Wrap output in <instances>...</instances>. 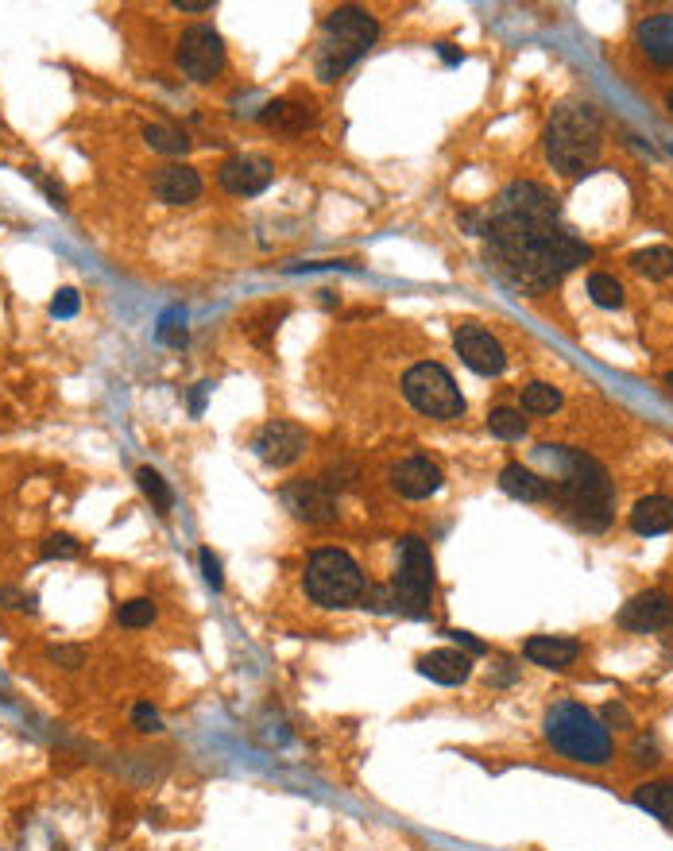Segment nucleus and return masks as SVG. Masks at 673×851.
<instances>
[{"label": "nucleus", "mask_w": 673, "mask_h": 851, "mask_svg": "<svg viewBox=\"0 0 673 851\" xmlns=\"http://www.w3.org/2000/svg\"><path fill=\"white\" fill-rule=\"evenodd\" d=\"M395 592V608L407 616L422 619L430 616V600H434V558L430 546L422 538H403L399 542V573L391 581Z\"/></svg>", "instance_id": "nucleus-7"}, {"label": "nucleus", "mask_w": 673, "mask_h": 851, "mask_svg": "<svg viewBox=\"0 0 673 851\" xmlns=\"http://www.w3.org/2000/svg\"><path fill=\"white\" fill-rule=\"evenodd\" d=\"M666 387H670V391H673V372H670V376H666Z\"/></svg>", "instance_id": "nucleus-46"}, {"label": "nucleus", "mask_w": 673, "mask_h": 851, "mask_svg": "<svg viewBox=\"0 0 673 851\" xmlns=\"http://www.w3.org/2000/svg\"><path fill=\"white\" fill-rule=\"evenodd\" d=\"M499 488L507 496L523 499V503H538V499H550V480H542L534 469L527 465H507L499 472Z\"/></svg>", "instance_id": "nucleus-23"}, {"label": "nucleus", "mask_w": 673, "mask_h": 851, "mask_svg": "<svg viewBox=\"0 0 673 851\" xmlns=\"http://www.w3.org/2000/svg\"><path fill=\"white\" fill-rule=\"evenodd\" d=\"M175 59L178 70L190 82H213L225 70V39L209 28V24H194V28L182 31Z\"/></svg>", "instance_id": "nucleus-9"}, {"label": "nucleus", "mask_w": 673, "mask_h": 851, "mask_svg": "<svg viewBox=\"0 0 673 851\" xmlns=\"http://www.w3.org/2000/svg\"><path fill=\"white\" fill-rule=\"evenodd\" d=\"M368 581L364 569L345 554V550H318L306 561V596L322 608H352L364 600Z\"/></svg>", "instance_id": "nucleus-6"}, {"label": "nucleus", "mask_w": 673, "mask_h": 851, "mask_svg": "<svg viewBox=\"0 0 673 851\" xmlns=\"http://www.w3.org/2000/svg\"><path fill=\"white\" fill-rule=\"evenodd\" d=\"M283 499L294 511V519H302V523H333L337 519L333 488H325L322 480H294L283 492Z\"/></svg>", "instance_id": "nucleus-14"}, {"label": "nucleus", "mask_w": 673, "mask_h": 851, "mask_svg": "<svg viewBox=\"0 0 673 851\" xmlns=\"http://www.w3.org/2000/svg\"><path fill=\"white\" fill-rule=\"evenodd\" d=\"M635 755H639V759H635L639 766H654V763H658V751H654L650 743H643V739L635 743Z\"/></svg>", "instance_id": "nucleus-40"}, {"label": "nucleus", "mask_w": 673, "mask_h": 851, "mask_svg": "<svg viewBox=\"0 0 673 851\" xmlns=\"http://www.w3.org/2000/svg\"><path fill=\"white\" fill-rule=\"evenodd\" d=\"M441 59L449 62V66H457V62H461V55H457V51H453L449 43H441Z\"/></svg>", "instance_id": "nucleus-44"}, {"label": "nucleus", "mask_w": 673, "mask_h": 851, "mask_svg": "<svg viewBox=\"0 0 673 851\" xmlns=\"http://www.w3.org/2000/svg\"><path fill=\"white\" fill-rule=\"evenodd\" d=\"M557 407H561V391L554 383L534 380L523 387V411L527 414H554Z\"/></svg>", "instance_id": "nucleus-28"}, {"label": "nucleus", "mask_w": 673, "mask_h": 851, "mask_svg": "<svg viewBox=\"0 0 673 851\" xmlns=\"http://www.w3.org/2000/svg\"><path fill=\"white\" fill-rule=\"evenodd\" d=\"M155 337H159L163 345H171V349H186V341H190V333H186V314H182V310L163 314V322H159V329H155Z\"/></svg>", "instance_id": "nucleus-31"}, {"label": "nucleus", "mask_w": 673, "mask_h": 851, "mask_svg": "<svg viewBox=\"0 0 673 851\" xmlns=\"http://www.w3.org/2000/svg\"><path fill=\"white\" fill-rule=\"evenodd\" d=\"M314 120H318L314 105L310 101H294V97L267 101L264 109H260V124L271 128V132H306Z\"/></svg>", "instance_id": "nucleus-21"}, {"label": "nucleus", "mask_w": 673, "mask_h": 851, "mask_svg": "<svg viewBox=\"0 0 673 851\" xmlns=\"http://www.w3.org/2000/svg\"><path fill=\"white\" fill-rule=\"evenodd\" d=\"M256 453L271 469H287L306 453V430L294 422H267L256 434Z\"/></svg>", "instance_id": "nucleus-11"}, {"label": "nucleus", "mask_w": 673, "mask_h": 851, "mask_svg": "<svg viewBox=\"0 0 673 851\" xmlns=\"http://www.w3.org/2000/svg\"><path fill=\"white\" fill-rule=\"evenodd\" d=\"M132 724H136L140 732H163V720H159V712H155L151 705L132 708Z\"/></svg>", "instance_id": "nucleus-36"}, {"label": "nucleus", "mask_w": 673, "mask_h": 851, "mask_svg": "<svg viewBox=\"0 0 673 851\" xmlns=\"http://www.w3.org/2000/svg\"><path fill=\"white\" fill-rule=\"evenodd\" d=\"M209 387H213V383H198V387H194V395H190V411L194 414L205 411V395H209Z\"/></svg>", "instance_id": "nucleus-42"}, {"label": "nucleus", "mask_w": 673, "mask_h": 851, "mask_svg": "<svg viewBox=\"0 0 673 851\" xmlns=\"http://www.w3.org/2000/svg\"><path fill=\"white\" fill-rule=\"evenodd\" d=\"M453 345H457L461 360L469 364L476 376H499V372L507 368V353H503V345H499L484 325H472V322L457 325Z\"/></svg>", "instance_id": "nucleus-10"}, {"label": "nucleus", "mask_w": 673, "mask_h": 851, "mask_svg": "<svg viewBox=\"0 0 673 851\" xmlns=\"http://www.w3.org/2000/svg\"><path fill=\"white\" fill-rule=\"evenodd\" d=\"M496 209L511 217H527V221H557V198L538 182H511L499 194Z\"/></svg>", "instance_id": "nucleus-13"}, {"label": "nucleus", "mask_w": 673, "mask_h": 851, "mask_svg": "<svg viewBox=\"0 0 673 851\" xmlns=\"http://www.w3.org/2000/svg\"><path fill=\"white\" fill-rule=\"evenodd\" d=\"M604 716H608V724H623V728L631 724V716H627V708H619V705H608V708H604Z\"/></svg>", "instance_id": "nucleus-43"}, {"label": "nucleus", "mask_w": 673, "mask_h": 851, "mask_svg": "<svg viewBox=\"0 0 673 851\" xmlns=\"http://www.w3.org/2000/svg\"><path fill=\"white\" fill-rule=\"evenodd\" d=\"M47 658L59 662V666H66V670H78V666L86 662V650H82V646H51Z\"/></svg>", "instance_id": "nucleus-34"}, {"label": "nucleus", "mask_w": 673, "mask_h": 851, "mask_svg": "<svg viewBox=\"0 0 673 851\" xmlns=\"http://www.w3.org/2000/svg\"><path fill=\"white\" fill-rule=\"evenodd\" d=\"M418 674L438 681V685H461L472 674V654L457 650V646H441L418 658Z\"/></svg>", "instance_id": "nucleus-19"}, {"label": "nucleus", "mask_w": 673, "mask_h": 851, "mask_svg": "<svg viewBox=\"0 0 673 851\" xmlns=\"http://www.w3.org/2000/svg\"><path fill=\"white\" fill-rule=\"evenodd\" d=\"M588 294H592V302L600 310H619L623 306V283L615 275H604V271L588 275Z\"/></svg>", "instance_id": "nucleus-29"}, {"label": "nucleus", "mask_w": 673, "mask_h": 851, "mask_svg": "<svg viewBox=\"0 0 673 851\" xmlns=\"http://www.w3.org/2000/svg\"><path fill=\"white\" fill-rule=\"evenodd\" d=\"M144 140L159 155H186L190 151V136L171 128V124H144Z\"/></svg>", "instance_id": "nucleus-25"}, {"label": "nucleus", "mask_w": 673, "mask_h": 851, "mask_svg": "<svg viewBox=\"0 0 673 851\" xmlns=\"http://www.w3.org/2000/svg\"><path fill=\"white\" fill-rule=\"evenodd\" d=\"M631 530H635V534H646V538L673 530V499L670 496L639 499L635 511H631Z\"/></svg>", "instance_id": "nucleus-22"}, {"label": "nucleus", "mask_w": 673, "mask_h": 851, "mask_svg": "<svg viewBox=\"0 0 673 851\" xmlns=\"http://www.w3.org/2000/svg\"><path fill=\"white\" fill-rule=\"evenodd\" d=\"M151 190H155V198L167 202V206H190V202H198V194H202V175H198L194 167H186V163H167V167L155 171Z\"/></svg>", "instance_id": "nucleus-16"}, {"label": "nucleus", "mask_w": 673, "mask_h": 851, "mask_svg": "<svg viewBox=\"0 0 673 851\" xmlns=\"http://www.w3.org/2000/svg\"><path fill=\"white\" fill-rule=\"evenodd\" d=\"M271 159L264 155H233V159H225L221 163V186L236 194V198H256V194H264L267 186H271Z\"/></svg>", "instance_id": "nucleus-12"}, {"label": "nucleus", "mask_w": 673, "mask_h": 851, "mask_svg": "<svg viewBox=\"0 0 673 851\" xmlns=\"http://www.w3.org/2000/svg\"><path fill=\"white\" fill-rule=\"evenodd\" d=\"M670 151H673V144H670Z\"/></svg>", "instance_id": "nucleus-47"}, {"label": "nucleus", "mask_w": 673, "mask_h": 851, "mask_svg": "<svg viewBox=\"0 0 673 851\" xmlns=\"http://www.w3.org/2000/svg\"><path fill=\"white\" fill-rule=\"evenodd\" d=\"M488 430L503 441H519V438H527V418H523V411L496 407V411L488 414Z\"/></svg>", "instance_id": "nucleus-30"}, {"label": "nucleus", "mask_w": 673, "mask_h": 851, "mask_svg": "<svg viewBox=\"0 0 673 851\" xmlns=\"http://www.w3.org/2000/svg\"><path fill=\"white\" fill-rule=\"evenodd\" d=\"M635 805H643L646 813L662 817L673 828V782H646L635 790Z\"/></svg>", "instance_id": "nucleus-24"}, {"label": "nucleus", "mask_w": 673, "mask_h": 851, "mask_svg": "<svg viewBox=\"0 0 673 851\" xmlns=\"http://www.w3.org/2000/svg\"><path fill=\"white\" fill-rule=\"evenodd\" d=\"M78 306H82L78 291L62 287V291L55 294V302H51V314H55V318H74V314H78Z\"/></svg>", "instance_id": "nucleus-35"}, {"label": "nucleus", "mask_w": 673, "mask_h": 851, "mask_svg": "<svg viewBox=\"0 0 673 851\" xmlns=\"http://www.w3.org/2000/svg\"><path fill=\"white\" fill-rule=\"evenodd\" d=\"M403 395H407V403L414 411L430 414V418H438V422H453V418L465 414V395L457 391L453 376H449L441 364H434V360H422V364L407 368V376H403Z\"/></svg>", "instance_id": "nucleus-8"}, {"label": "nucleus", "mask_w": 673, "mask_h": 851, "mask_svg": "<svg viewBox=\"0 0 673 851\" xmlns=\"http://www.w3.org/2000/svg\"><path fill=\"white\" fill-rule=\"evenodd\" d=\"M178 12H213V0H175Z\"/></svg>", "instance_id": "nucleus-41"}, {"label": "nucleus", "mask_w": 673, "mask_h": 851, "mask_svg": "<svg viewBox=\"0 0 673 851\" xmlns=\"http://www.w3.org/2000/svg\"><path fill=\"white\" fill-rule=\"evenodd\" d=\"M391 484L403 499H430L441 492V469L430 457H407L391 469Z\"/></svg>", "instance_id": "nucleus-17"}, {"label": "nucleus", "mask_w": 673, "mask_h": 851, "mask_svg": "<svg viewBox=\"0 0 673 851\" xmlns=\"http://www.w3.org/2000/svg\"><path fill=\"white\" fill-rule=\"evenodd\" d=\"M484 236H488V264L496 267V275L527 294L550 291L565 271L581 267L592 256L588 244L557 229V221H527L499 209H492Z\"/></svg>", "instance_id": "nucleus-1"}, {"label": "nucleus", "mask_w": 673, "mask_h": 851, "mask_svg": "<svg viewBox=\"0 0 673 851\" xmlns=\"http://www.w3.org/2000/svg\"><path fill=\"white\" fill-rule=\"evenodd\" d=\"M523 654L542 670H569L577 662V654H581V643L565 639V635H534V639H527Z\"/></svg>", "instance_id": "nucleus-20"}, {"label": "nucleus", "mask_w": 673, "mask_h": 851, "mask_svg": "<svg viewBox=\"0 0 673 851\" xmlns=\"http://www.w3.org/2000/svg\"><path fill=\"white\" fill-rule=\"evenodd\" d=\"M546 159L561 175H585L588 167L600 159L604 147V120L585 101H565L557 105L550 124H546Z\"/></svg>", "instance_id": "nucleus-3"}, {"label": "nucleus", "mask_w": 673, "mask_h": 851, "mask_svg": "<svg viewBox=\"0 0 673 851\" xmlns=\"http://www.w3.org/2000/svg\"><path fill=\"white\" fill-rule=\"evenodd\" d=\"M120 627H147L151 619H155V604L147 600V596H140V600H128V604H120Z\"/></svg>", "instance_id": "nucleus-32"}, {"label": "nucleus", "mask_w": 673, "mask_h": 851, "mask_svg": "<svg viewBox=\"0 0 673 851\" xmlns=\"http://www.w3.org/2000/svg\"><path fill=\"white\" fill-rule=\"evenodd\" d=\"M376 35H380V24H376L372 12L352 8V4L333 8L325 16L322 47H318V62H314L318 66V78L322 82H337L360 55H368V47L376 43Z\"/></svg>", "instance_id": "nucleus-5"}, {"label": "nucleus", "mask_w": 673, "mask_h": 851, "mask_svg": "<svg viewBox=\"0 0 673 851\" xmlns=\"http://www.w3.org/2000/svg\"><path fill=\"white\" fill-rule=\"evenodd\" d=\"M635 39H639V51H643L654 66L673 70V12H654V16H646L643 24L635 28Z\"/></svg>", "instance_id": "nucleus-18"}, {"label": "nucleus", "mask_w": 673, "mask_h": 851, "mask_svg": "<svg viewBox=\"0 0 673 851\" xmlns=\"http://www.w3.org/2000/svg\"><path fill=\"white\" fill-rule=\"evenodd\" d=\"M673 623V600L666 592H639L635 600H627L623 604V612H619V627H627V631H639V635H650V631H662V627H670Z\"/></svg>", "instance_id": "nucleus-15"}, {"label": "nucleus", "mask_w": 673, "mask_h": 851, "mask_svg": "<svg viewBox=\"0 0 673 851\" xmlns=\"http://www.w3.org/2000/svg\"><path fill=\"white\" fill-rule=\"evenodd\" d=\"M666 105H670V113H673V89H670V97H666Z\"/></svg>", "instance_id": "nucleus-45"}, {"label": "nucleus", "mask_w": 673, "mask_h": 851, "mask_svg": "<svg viewBox=\"0 0 673 851\" xmlns=\"http://www.w3.org/2000/svg\"><path fill=\"white\" fill-rule=\"evenodd\" d=\"M136 484H140V492L151 499V507H155L159 515H167V511L175 507V492L167 488V480L151 469V465H144V469L136 472Z\"/></svg>", "instance_id": "nucleus-26"}, {"label": "nucleus", "mask_w": 673, "mask_h": 851, "mask_svg": "<svg viewBox=\"0 0 673 851\" xmlns=\"http://www.w3.org/2000/svg\"><path fill=\"white\" fill-rule=\"evenodd\" d=\"M35 178H39V175H35ZM39 186H43V194L51 198V206H55V209L66 206V194H62V186H59V182H51V178H39Z\"/></svg>", "instance_id": "nucleus-39"}, {"label": "nucleus", "mask_w": 673, "mask_h": 851, "mask_svg": "<svg viewBox=\"0 0 673 851\" xmlns=\"http://www.w3.org/2000/svg\"><path fill=\"white\" fill-rule=\"evenodd\" d=\"M542 457H550L561 465L557 484H550V499H557V507L577 523V527L600 530L612 527L615 519V492L608 469L600 461H592L581 449H565V445H538Z\"/></svg>", "instance_id": "nucleus-2"}, {"label": "nucleus", "mask_w": 673, "mask_h": 851, "mask_svg": "<svg viewBox=\"0 0 673 851\" xmlns=\"http://www.w3.org/2000/svg\"><path fill=\"white\" fill-rule=\"evenodd\" d=\"M631 264H635V271H643L646 279H666V275H673V248H666V244L643 248V252L631 256Z\"/></svg>", "instance_id": "nucleus-27"}, {"label": "nucleus", "mask_w": 673, "mask_h": 851, "mask_svg": "<svg viewBox=\"0 0 673 851\" xmlns=\"http://www.w3.org/2000/svg\"><path fill=\"white\" fill-rule=\"evenodd\" d=\"M449 639L457 646H465V654H484V643L480 639H472L469 631H449Z\"/></svg>", "instance_id": "nucleus-38"}, {"label": "nucleus", "mask_w": 673, "mask_h": 851, "mask_svg": "<svg viewBox=\"0 0 673 851\" xmlns=\"http://www.w3.org/2000/svg\"><path fill=\"white\" fill-rule=\"evenodd\" d=\"M198 558H202V573H205V581H209V585H213V588H221V585H225V573H221V561H217V554H213V550H202Z\"/></svg>", "instance_id": "nucleus-37"}, {"label": "nucleus", "mask_w": 673, "mask_h": 851, "mask_svg": "<svg viewBox=\"0 0 673 851\" xmlns=\"http://www.w3.org/2000/svg\"><path fill=\"white\" fill-rule=\"evenodd\" d=\"M82 554V546L70 538V534H51L47 542H43V558H78Z\"/></svg>", "instance_id": "nucleus-33"}, {"label": "nucleus", "mask_w": 673, "mask_h": 851, "mask_svg": "<svg viewBox=\"0 0 673 851\" xmlns=\"http://www.w3.org/2000/svg\"><path fill=\"white\" fill-rule=\"evenodd\" d=\"M546 739L557 755L585 766H604L612 759V732L604 720H596L585 705L561 701L546 712Z\"/></svg>", "instance_id": "nucleus-4"}]
</instances>
